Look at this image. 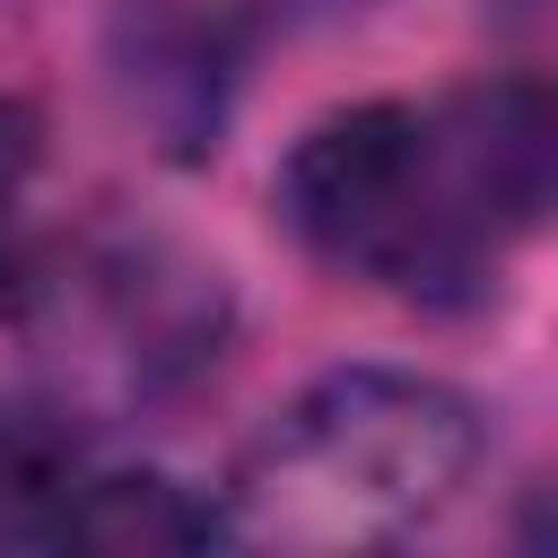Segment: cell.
Here are the masks:
<instances>
[{
    "label": "cell",
    "mask_w": 558,
    "mask_h": 558,
    "mask_svg": "<svg viewBox=\"0 0 558 558\" xmlns=\"http://www.w3.org/2000/svg\"><path fill=\"white\" fill-rule=\"evenodd\" d=\"M288 235L340 270H366L401 296L427 305H462L453 270H445V235H436V183H427V113L366 96L340 105L323 122L296 131V148L279 157L270 183Z\"/></svg>",
    "instance_id": "cell-2"
},
{
    "label": "cell",
    "mask_w": 558,
    "mask_h": 558,
    "mask_svg": "<svg viewBox=\"0 0 558 558\" xmlns=\"http://www.w3.org/2000/svg\"><path fill=\"white\" fill-rule=\"evenodd\" d=\"M105 61H113V87L131 105V122L174 157V166H201L227 131V44L201 9L183 0H122L113 9V35H105Z\"/></svg>",
    "instance_id": "cell-5"
},
{
    "label": "cell",
    "mask_w": 558,
    "mask_h": 558,
    "mask_svg": "<svg viewBox=\"0 0 558 558\" xmlns=\"http://www.w3.org/2000/svg\"><path fill=\"white\" fill-rule=\"evenodd\" d=\"M209 541H227V506L201 497L192 480L140 462V471H78V497H70L52 549L157 558V549H209Z\"/></svg>",
    "instance_id": "cell-6"
},
{
    "label": "cell",
    "mask_w": 558,
    "mask_h": 558,
    "mask_svg": "<svg viewBox=\"0 0 558 558\" xmlns=\"http://www.w3.org/2000/svg\"><path fill=\"white\" fill-rule=\"evenodd\" d=\"M480 410L418 366L314 375L244 453L227 532L288 549H366L445 514L480 471Z\"/></svg>",
    "instance_id": "cell-1"
},
{
    "label": "cell",
    "mask_w": 558,
    "mask_h": 558,
    "mask_svg": "<svg viewBox=\"0 0 558 558\" xmlns=\"http://www.w3.org/2000/svg\"><path fill=\"white\" fill-rule=\"evenodd\" d=\"M35 296H44V349L61 366V392L105 410L157 401L227 340V279L157 235L96 244Z\"/></svg>",
    "instance_id": "cell-3"
},
{
    "label": "cell",
    "mask_w": 558,
    "mask_h": 558,
    "mask_svg": "<svg viewBox=\"0 0 558 558\" xmlns=\"http://www.w3.org/2000/svg\"><path fill=\"white\" fill-rule=\"evenodd\" d=\"M35 166H44V122H35V105L0 96V279L17 270V244H9V227H17V201H26Z\"/></svg>",
    "instance_id": "cell-8"
},
{
    "label": "cell",
    "mask_w": 558,
    "mask_h": 558,
    "mask_svg": "<svg viewBox=\"0 0 558 558\" xmlns=\"http://www.w3.org/2000/svg\"><path fill=\"white\" fill-rule=\"evenodd\" d=\"M549 166H558V122L532 78H488V87H462L453 105L427 113L436 235H445V270L462 296H480L497 253L541 227Z\"/></svg>",
    "instance_id": "cell-4"
},
{
    "label": "cell",
    "mask_w": 558,
    "mask_h": 558,
    "mask_svg": "<svg viewBox=\"0 0 558 558\" xmlns=\"http://www.w3.org/2000/svg\"><path fill=\"white\" fill-rule=\"evenodd\" d=\"M78 436L61 410H35V401H0V541H26V549H52L61 541V514L78 497Z\"/></svg>",
    "instance_id": "cell-7"
}]
</instances>
